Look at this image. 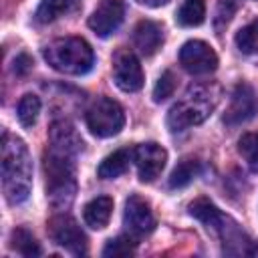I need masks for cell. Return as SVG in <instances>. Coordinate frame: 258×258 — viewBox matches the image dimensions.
I'll return each mask as SVG.
<instances>
[{
    "label": "cell",
    "instance_id": "obj_1",
    "mask_svg": "<svg viewBox=\"0 0 258 258\" xmlns=\"http://www.w3.org/2000/svg\"><path fill=\"white\" fill-rule=\"evenodd\" d=\"M2 189L10 206L28 200L32 187V159L22 139L4 131L2 135Z\"/></svg>",
    "mask_w": 258,
    "mask_h": 258
},
{
    "label": "cell",
    "instance_id": "obj_2",
    "mask_svg": "<svg viewBox=\"0 0 258 258\" xmlns=\"http://www.w3.org/2000/svg\"><path fill=\"white\" fill-rule=\"evenodd\" d=\"M75 153L48 145L42 157L44 177H46V196L54 208H67L77 191L75 181Z\"/></svg>",
    "mask_w": 258,
    "mask_h": 258
},
{
    "label": "cell",
    "instance_id": "obj_3",
    "mask_svg": "<svg viewBox=\"0 0 258 258\" xmlns=\"http://www.w3.org/2000/svg\"><path fill=\"white\" fill-rule=\"evenodd\" d=\"M44 60L58 73L64 75H87L95 64V52L85 38L64 36L54 38L42 48Z\"/></svg>",
    "mask_w": 258,
    "mask_h": 258
},
{
    "label": "cell",
    "instance_id": "obj_4",
    "mask_svg": "<svg viewBox=\"0 0 258 258\" xmlns=\"http://www.w3.org/2000/svg\"><path fill=\"white\" fill-rule=\"evenodd\" d=\"M218 97L210 87H191L167 113L169 131H183L187 127L200 125L216 109Z\"/></svg>",
    "mask_w": 258,
    "mask_h": 258
},
{
    "label": "cell",
    "instance_id": "obj_5",
    "mask_svg": "<svg viewBox=\"0 0 258 258\" xmlns=\"http://www.w3.org/2000/svg\"><path fill=\"white\" fill-rule=\"evenodd\" d=\"M87 127L93 135L97 137H113L117 135L123 125H125V113L123 107L109 99V97H99L85 113Z\"/></svg>",
    "mask_w": 258,
    "mask_h": 258
},
{
    "label": "cell",
    "instance_id": "obj_6",
    "mask_svg": "<svg viewBox=\"0 0 258 258\" xmlns=\"http://www.w3.org/2000/svg\"><path fill=\"white\" fill-rule=\"evenodd\" d=\"M48 228V236L54 244L62 246L64 250H69L75 256H83L87 254L89 248V240L87 234L81 230V226L77 224V220L69 214H56L48 220L46 224Z\"/></svg>",
    "mask_w": 258,
    "mask_h": 258
},
{
    "label": "cell",
    "instance_id": "obj_7",
    "mask_svg": "<svg viewBox=\"0 0 258 258\" xmlns=\"http://www.w3.org/2000/svg\"><path fill=\"white\" fill-rule=\"evenodd\" d=\"M187 212H189V216H194L196 220H200L202 224H206L208 228L216 230V232L222 236L224 244H226V242H230V244H232V242H242V232H240L238 224L230 222V218L224 216L208 198H198V200H194V202L187 206Z\"/></svg>",
    "mask_w": 258,
    "mask_h": 258
},
{
    "label": "cell",
    "instance_id": "obj_8",
    "mask_svg": "<svg viewBox=\"0 0 258 258\" xmlns=\"http://www.w3.org/2000/svg\"><path fill=\"white\" fill-rule=\"evenodd\" d=\"M113 81L125 93H135L143 87V81H145L143 69H141L139 58L131 50L121 48L115 52V56H113Z\"/></svg>",
    "mask_w": 258,
    "mask_h": 258
},
{
    "label": "cell",
    "instance_id": "obj_9",
    "mask_svg": "<svg viewBox=\"0 0 258 258\" xmlns=\"http://www.w3.org/2000/svg\"><path fill=\"white\" fill-rule=\"evenodd\" d=\"M179 62L191 75H210L218 69V54L204 40H187L179 48Z\"/></svg>",
    "mask_w": 258,
    "mask_h": 258
},
{
    "label": "cell",
    "instance_id": "obj_10",
    "mask_svg": "<svg viewBox=\"0 0 258 258\" xmlns=\"http://www.w3.org/2000/svg\"><path fill=\"white\" fill-rule=\"evenodd\" d=\"M123 226L133 238L147 236L155 230V216L149 208V204L141 196H129L125 202V212H123Z\"/></svg>",
    "mask_w": 258,
    "mask_h": 258
},
{
    "label": "cell",
    "instance_id": "obj_11",
    "mask_svg": "<svg viewBox=\"0 0 258 258\" xmlns=\"http://www.w3.org/2000/svg\"><path fill=\"white\" fill-rule=\"evenodd\" d=\"M133 161L137 165L139 179L143 183H149L163 171L165 161H167V151L155 141L139 143L133 149Z\"/></svg>",
    "mask_w": 258,
    "mask_h": 258
},
{
    "label": "cell",
    "instance_id": "obj_12",
    "mask_svg": "<svg viewBox=\"0 0 258 258\" xmlns=\"http://www.w3.org/2000/svg\"><path fill=\"white\" fill-rule=\"evenodd\" d=\"M123 16H125L123 0H101L93 10V14L89 16V28L97 36L107 38L121 26Z\"/></svg>",
    "mask_w": 258,
    "mask_h": 258
},
{
    "label": "cell",
    "instance_id": "obj_13",
    "mask_svg": "<svg viewBox=\"0 0 258 258\" xmlns=\"http://www.w3.org/2000/svg\"><path fill=\"white\" fill-rule=\"evenodd\" d=\"M256 113H258V101H256L254 89L246 83L236 85V89L232 93L230 107L226 109V115H224V123L230 127H236V125L250 121Z\"/></svg>",
    "mask_w": 258,
    "mask_h": 258
},
{
    "label": "cell",
    "instance_id": "obj_14",
    "mask_svg": "<svg viewBox=\"0 0 258 258\" xmlns=\"http://www.w3.org/2000/svg\"><path fill=\"white\" fill-rule=\"evenodd\" d=\"M133 42L145 56L155 54L163 44V26L155 20H141L133 30Z\"/></svg>",
    "mask_w": 258,
    "mask_h": 258
},
{
    "label": "cell",
    "instance_id": "obj_15",
    "mask_svg": "<svg viewBox=\"0 0 258 258\" xmlns=\"http://www.w3.org/2000/svg\"><path fill=\"white\" fill-rule=\"evenodd\" d=\"M113 212V200L109 196H97L83 208V220L93 230H103L109 224Z\"/></svg>",
    "mask_w": 258,
    "mask_h": 258
},
{
    "label": "cell",
    "instance_id": "obj_16",
    "mask_svg": "<svg viewBox=\"0 0 258 258\" xmlns=\"http://www.w3.org/2000/svg\"><path fill=\"white\" fill-rule=\"evenodd\" d=\"M50 145L77 155L83 149V139L69 121H54L50 125Z\"/></svg>",
    "mask_w": 258,
    "mask_h": 258
},
{
    "label": "cell",
    "instance_id": "obj_17",
    "mask_svg": "<svg viewBox=\"0 0 258 258\" xmlns=\"http://www.w3.org/2000/svg\"><path fill=\"white\" fill-rule=\"evenodd\" d=\"M81 6V0H42L34 12L36 24H50L60 16L75 12Z\"/></svg>",
    "mask_w": 258,
    "mask_h": 258
},
{
    "label": "cell",
    "instance_id": "obj_18",
    "mask_svg": "<svg viewBox=\"0 0 258 258\" xmlns=\"http://www.w3.org/2000/svg\"><path fill=\"white\" fill-rule=\"evenodd\" d=\"M129 159H133V151L129 149H117L113 153H109L97 167L99 177L103 179H115L119 175H123L129 169Z\"/></svg>",
    "mask_w": 258,
    "mask_h": 258
},
{
    "label": "cell",
    "instance_id": "obj_19",
    "mask_svg": "<svg viewBox=\"0 0 258 258\" xmlns=\"http://www.w3.org/2000/svg\"><path fill=\"white\" fill-rule=\"evenodd\" d=\"M200 173V161L194 159V157H183L171 171L169 179H167V185L171 189H177V187H185L189 181H194V177Z\"/></svg>",
    "mask_w": 258,
    "mask_h": 258
},
{
    "label": "cell",
    "instance_id": "obj_20",
    "mask_svg": "<svg viewBox=\"0 0 258 258\" xmlns=\"http://www.w3.org/2000/svg\"><path fill=\"white\" fill-rule=\"evenodd\" d=\"M10 246H12L18 254H22V256H26V258H36V256L42 254L40 244L36 242V238H34L26 228H14V230L10 232Z\"/></svg>",
    "mask_w": 258,
    "mask_h": 258
},
{
    "label": "cell",
    "instance_id": "obj_21",
    "mask_svg": "<svg viewBox=\"0 0 258 258\" xmlns=\"http://www.w3.org/2000/svg\"><path fill=\"white\" fill-rule=\"evenodd\" d=\"M206 18V2L204 0H185L177 10V24L179 26H200Z\"/></svg>",
    "mask_w": 258,
    "mask_h": 258
},
{
    "label": "cell",
    "instance_id": "obj_22",
    "mask_svg": "<svg viewBox=\"0 0 258 258\" xmlns=\"http://www.w3.org/2000/svg\"><path fill=\"white\" fill-rule=\"evenodd\" d=\"M38 113H40V99L32 93H26L20 101H18V107H16V115H18V121L24 125V127H32L38 119Z\"/></svg>",
    "mask_w": 258,
    "mask_h": 258
},
{
    "label": "cell",
    "instance_id": "obj_23",
    "mask_svg": "<svg viewBox=\"0 0 258 258\" xmlns=\"http://www.w3.org/2000/svg\"><path fill=\"white\" fill-rule=\"evenodd\" d=\"M135 238L131 234L127 236H117V238H111L105 248H103V256L105 258H125V256H133L135 252Z\"/></svg>",
    "mask_w": 258,
    "mask_h": 258
},
{
    "label": "cell",
    "instance_id": "obj_24",
    "mask_svg": "<svg viewBox=\"0 0 258 258\" xmlns=\"http://www.w3.org/2000/svg\"><path fill=\"white\" fill-rule=\"evenodd\" d=\"M236 46L244 54H258V20H252L236 32Z\"/></svg>",
    "mask_w": 258,
    "mask_h": 258
},
{
    "label": "cell",
    "instance_id": "obj_25",
    "mask_svg": "<svg viewBox=\"0 0 258 258\" xmlns=\"http://www.w3.org/2000/svg\"><path fill=\"white\" fill-rule=\"evenodd\" d=\"M238 151L246 159L250 169L254 173H258V135H252V133L242 135L238 141Z\"/></svg>",
    "mask_w": 258,
    "mask_h": 258
},
{
    "label": "cell",
    "instance_id": "obj_26",
    "mask_svg": "<svg viewBox=\"0 0 258 258\" xmlns=\"http://www.w3.org/2000/svg\"><path fill=\"white\" fill-rule=\"evenodd\" d=\"M175 91V77L171 71H163L161 77L157 79L155 87H153V101L155 103H161L165 99H169Z\"/></svg>",
    "mask_w": 258,
    "mask_h": 258
},
{
    "label": "cell",
    "instance_id": "obj_27",
    "mask_svg": "<svg viewBox=\"0 0 258 258\" xmlns=\"http://www.w3.org/2000/svg\"><path fill=\"white\" fill-rule=\"evenodd\" d=\"M32 58L26 54V52H22V54H18L16 58H14V73L16 75H26L30 69H32Z\"/></svg>",
    "mask_w": 258,
    "mask_h": 258
},
{
    "label": "cell",
    "instance_id": "obj_28",
    "mask_svg": "<svg viewBox=\"0 0 258 258\" xmlns=\"http://www.w3.org/2000/svg\"><path fill=\"white\" fill-rule=\"evenodd\" d=\"M135 2L141 6H147V8H159V6H165L169 0H135Z\"/></svg>",
    "mask_w": 258,
    "mask_h": 258
}]
</instances>
